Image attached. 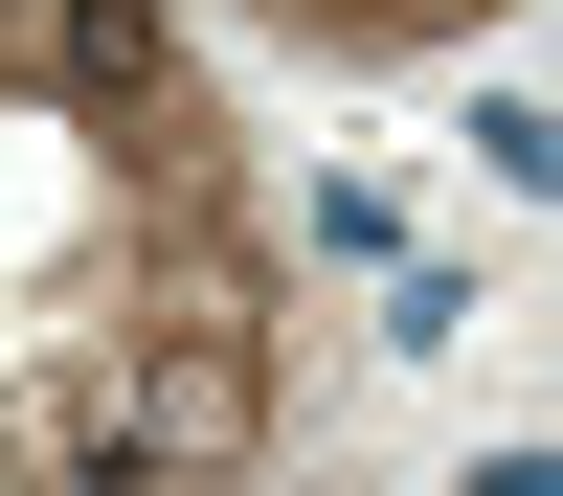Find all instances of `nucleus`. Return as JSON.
Masks as SVG:
<instances>
[{
	"mask_svg": "<svg viewBox=\"0 0 563 496\" xmlns=\"http://www.w3.org/2000/svg\"><path fill=\"white\" fill-rule=\"evenodd\" d=\"M68 68L90 90H158V23H135V0H68Z\"/></svg>",
	"mask_w": 563,
	"mask_h": 496,
	"instance_id": "nucleus-2",
	"label": "nucleus"
},
{
	"mask_svg": "<svg viewBox=\"0 0 563 496\" xmlns=\"http://www.w3.org/2000/svg\"><path fill=\"white\" fill-rule=\"evenodd\" d=\"M90 451H135V474H225V451H249V339H180V361H135L113 406H90Z\"/></svg>",
	"mask_w": 563,
	"mask_h": 496,
	"instance_id": "nucleus-1",
	"label": "nucleus"
}]
</instances>
